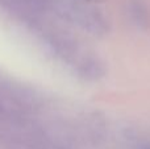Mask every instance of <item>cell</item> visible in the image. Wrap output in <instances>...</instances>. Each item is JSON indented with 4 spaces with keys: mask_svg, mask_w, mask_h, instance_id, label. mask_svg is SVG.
<instances>
[{
    "mask_svg": "<svg viewBox=\"0 0 150 149\" xmlns=\"http://www.w3.org/2000/svg\"><path fill=\"white\" fill-rule=\"evenodd\" d=\"M149 149H150V148H149Z\"/></svg>",
    "mask_w": 150,
    "mask_h": 149,
    "instance_id": "1",
    "label": "cell"
}]
</instances>
